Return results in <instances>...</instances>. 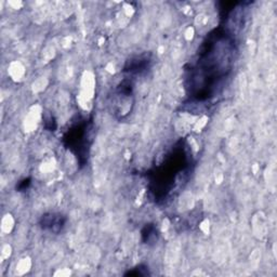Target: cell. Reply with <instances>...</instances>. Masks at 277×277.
<instances>
[{
	"label": "cell",
	"mask_w": 277,
	"mask_h": 277,
	"mask_svg": "<svg viewBox=\"0 0 277 277\" xmlns=\"http://www.w3.org/2000/svg\"><path fill=\"white\" fill-rule=\"evenodd\" d=\"M32 180L30 179V178H27V179H24L23 181H21L20 183L16 185V190H18V192H24V191H26L27 188L30 187V185H31V182Z\"/></svg>",
	"instance_id": "7"
},
{
	"label": "cell",
	"mask_w": 277,
	"mask_h": 277,
	"mask_svg": "<svg viewBox=\"0 0 277 277\" xmlns=\"http://www.w3.org/2000/svg\"><path fill=\"white\" fill-rule=\"evenodd\" d=\"M88 123L84 121L79 125L75 126L74 128L68 131V134L64 137V142L71 152L76 154L78 157L81 165L87 162V154H88V134H87Z\"/></svg>",
	"instance_id": "2"
},
{
	"label": "cell",
	"mask_w": 277,
	"mask_h": 277,
	"mask_svg": "<svg viewBox=\"0 0 277 277\" xmlns=\"http://www.w3.org/2000/svg\"><path fill=\"white\" fill-rule=\"evenodd\" d=\"M149 63L148 57H138L131 61H128V63L125 66V71H129V73H141L142 70L147 68Z\"/></svg>",
	"instance_id": "4"
},
{
	"label": "cell",
	"mask_w": 277,
	"mask_h": 277,
	"mask_svg": "<svg viewBox=\"0 0 277 277\" xmlns=\"http://www.w3.org/2000/svg\"><path fill=\"white\" fill-rule=\"evenodd\" d=\"M142 241L144 243L151 245V243H155L158 240V232L156 226L154 224H146L142 230Z\"/></svg>",
	"instance_id": "5"
},
{
	"label": "cell",
	"mask_w": 277,
	"mask_h": 277,
	"mask_svg": "<svg viewBox=\"0 0 277 277\" xmlns=\"http://www.w3.org/2000/svg\"><path fill=\"white\" fill-rule=\"evenodd\" d=\"M233 45L229 35L215 30L203 43L195 69L191 70V89L194 98L205 101L212 96L214 86L229 74Z\"/></svg>",
	"instance_id": "1"
},
{
	"label": "cell",
	"mask_w": 277,
	"mask_h": 277,
	"mask_svg": "<svg viewBox=\"0 0 277 277\" xmlns=\"http://www.w3.org/2000/svg\"><path fill=\"white\" fill-rule=\"evenodd\" d=\"M151 275V273H149V271H148V267H146V265H144V264H140V265H138V267H136L135 269H132L131 271H129V272H127L125 274V276H136V277H138V276H149Z\"/></svg>",
	"instance_id": "6"
},
{
	"label": "cell",
	"mask_w": 277,
	"mask_h": 277,
	"mask_svg": "<svg viewBox=\"0 0 277 277\" xmlns=\"http://www.w3.org/2000/svg\"><path fill=\"white\" fill-rule=\"evenodd\" d=\"M66 221H68V218H66L63 214L46 213L41 217L39 224L42 230L51 231V232L55 233V234H58V233H60L63 230Z\"/></svg>",
	"instance_id": "3"
}]
</instances>
